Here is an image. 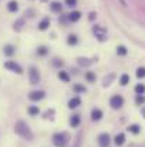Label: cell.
Returning <instances> with one entry per match:
<instances>
[{"label": "cell", "instance_id": "cell-1", "mask_svg": "<svg viewBox=\"0 0 145 147\" xmlns=\"http://www.w3.org/2000/svg\"><path fill=\"white\" fill-rule=\"evenodd\" d=\"M14 131H16L20 137H23V138H26V140H33V137H34V134H33V131L30 130V127H29L24 121H22V120L16 123Z\"/></svg>", "mask_w": 145, "mask_h": 147}, {"label": "cell", "instance_id": "cell-2", "mask_svg": "<svg viewBox=\"0 0 145 147\" xmlns=\"http://www.w3.org/2000/svg\"><path fill=\"white\" fill-rule=\"evenodd\" d=\"M68 140H70V136H68L66 131H63V133H56V134L53 136V144L57 146V147H64V146L68 143Z\"/></svg>", "mask_w": 145, "mask_h": 147}, {"label": "cell", "instance_id": "cell-3", "mask_svg": "<svg viewBox=\"0 0 145 147\" xmlns=\"http://www.w3.org/2000/svg\"><path fill=\"white\" fill-rule=\"evenodd\" d=\"M122 104H124V99H122L119 94H115V96H112V97L110 99V106H111L112 109H121Z\"/></svg>", "mask_w": 145, "mask_h": 147}, {"label": "cell", "instance_id": "cell-4", "mask_svg": "<svg viewBox=\"0 0 145 147\" xmlns=\"http://www.w3.org/2000/svg\"><path fill=\"white\" fill-rule=\"evenodd\" d=\"M93 33L95 34V37L100 40V42H105L107 40V33L104 29H101L100 26H94L93 27Z\"/></svg>", "mask_w": 145, "mask_h": 147}, {"label": "cell", "instance_id": "cell-5", "mask_svg": "<svg viewBox=\"0 0 145 147\" xmlns=\"http://www.w3.org/2000/svg\"><path fill=\"white\" fill-rule=\"evenodd\" d=\"M5 67L9 69V70H12V72H16L17 74H22V73H23V69L20 67V64H17L16 62H12V60H10V62H6V63H5Z\"/></svg>", "mask_w": 145, "mask_h": 147}, {"label": "cell", "instance_id": "cell-6", "mask_svg": "<svg viewBox=\"0 0 145 147\" xmlns=\"http://www.w3.org/2000/svg\"><path fill=\"white\" fill-rule=\"evenodd\" d=\"M29 77H30V83H31V84H37V83L40 81V74H39V70H37L36 67H30Z\"/></svg>", "mask_w": 145, "mask_h": 147}, {"label": "cell", "instance_id": "cell-7", "mask_svg": "<svg viewBox=\"0 0 145 147\" xmlns=\"http://www.w3.org/2000/svg\"><path fill=\"white\" fill-rule=\"evenodd\" d=\"M110 141H111V138H110V136L107 133H101L98 136V144H100V147H108Z\"/></svg>", "mask_w": 145, "mask_h": 147}, {"label": "cell", "instance_id": "cell-8", "mask_svg": "<svg viewBox=\"0 0 145 147\" xmlns=\"http://www.w3.org/2000/svg\"><path fill=\"white\" fill-rule=\"evenodd\" d=\"M44 96H46V93H44L43 90H34V91H31V93L29 94V99L33 100V101H39V100L44 99Z\"/></svg>", "mask_w": 145, "mask_h": 147}, {"label": "cell", "instance_id": "cell-9", "mask_svg": "<svg viewBox=\"0 0 145 147\" xmlns=\"http://www.w3.org/2000/svg\"><path fill=\"white\" fill-rule=\"evenodd\" d=\"M101 117H102V111L100 109H93L91 110V120L98 121V120H101Z\"/></svg>", "mask_w": 145, "mask_h": 147}, {"label": "cell", "instance_id": "cell-10", "mask_svg": "<svg viewBox=\"0 0 145 147\" xmlns=\"http://www.w3.org/2000/svg\"><path fill=\"white\" fill-rule=\"evenodd\" d=\"M81 104V99L80 97H73V99H70V101H68V107L70 109H75V107H78Z\"/></svg>", "mask_w": 145, "mask_h": 147}, {"label": "cell", "instance_id": "cell-11", "mask_svg": "<svg viewBox=\"0 0 145 147\" xmlns=\"http://www.w3.org/2000/svg\"><path fill=\"white\" fill-rule=\"evenodd\" d=\"M114 143H115L117 146H122V144L125 143V134H124V133H118V134L115 136V138H114Z\"/></svg>", "mask_w": 145, "mask_h": 147}, {"label": "cell", "instance_id": "cell-12", "mask_svg": "<svg viewBox=\"0 0 145 147\" xmlns=\"http://www.w3.org/2000/svg\"><path fill=\"white\" fill-rule=\"evenodd\" d=\"M80 19H81V13L77 12V10H74V12H71V13L68 15V20H70V22H78Z\"/></svg>", "mask_w": 145, "mask_h": 147}, {"label": "cell", "instance_id": "cell-13", "mask_svg": "<svg viewBox=\"0 0 145 147\" xmlns=\"http://www.w3.org/2000/svg\"><path fill=\"white\" fill-rule=\"evenodd\" d=\"M77 62H78V64H80V66H90V64H93V63L95 62V59L88 60V59H84V57H78V59H77Z\"/></svg>", "mask_w": 145, "mask_h": 147}, {"label": "cell", "instance_id": "cell-14", "mask_svg": "<svg viewBox=\"0 0 145 147\" xmlns=\"http://www.w3.org/2000/svg\"><path fill=\"white\" fill-rule=\"evenodd\" d=\"M49 26H50V19H49V17H44V19L39 23V30H46Z\"/></svg>", "mask_w": 145, "mask_h": 147}, {"label": "cell", "instance_id": "cell-15", "mask_svg": "<svg viewBox=\"0 0 145 147\" xmlns=\"http://www.w3.org/2000/svg\"><path fill=\"white\" fill-rule=\"evenodd\" d=\"M78 124H80V116H78V114L71 116V119H70V126H71V127H78Z\"/></svg>", "mask_w": 145, "mask_h": 147}, {"label": "cell", "instance_id": "cell-16", "mask_svg": "<svg viewBox=\"0 0 145 147\" xmlns=\"http://www.w3.org/2000/svg\"><path fill=\"white\" fill-rule=\"evenodd\" d=\"M7 9H9V12H17L19 10V5H17L16 0H12V2L7 3Z\"/></svg>", "mask_w": 145, "mask_h": 147}, {"label": "cell", "instance_id": "cell-17", "mask_svg": "<svg viewBox=\"0 0 145 147\" xmlns=\"http://www.w3.org/2000/svg\"><path fill=\"white\" fill-rule=\"evenodd\" d=\"M67 43H68L70 46H75V44L78 43V37H77L75 34H68V37H67Z\"/></svg>", "mask_w": 145, "mask_h": 147}, {"label": "cell", "instance_id": "cell-18", "mask_svg": "<svg viewBox=\"0 0 145 147\" xmlns=\"http://www.w3.org/2000/svg\"><path fill=\"white\" fill-rule=\"evenodd\" d=\"M58 79L60 80H63V81H66V83H68L70 81V76L67 74V72H58Z\"/></svg>", "mask_w": 145, "mask_h": 147}, {"label": "cell", "instance_id": "cell-19", "mask_svg": "<svg viewBox=\"0 0 145 147\" xmlns=\"http://www.w3.org/2000/svg\"><path fill=\"white\" fill-rule=\"evenodd\" d=\"M27 111H29V114H30V116H37V114L40 113V109H39L37 106H30Z\"/></svg>", "mask_w": 145, "mask_h": 147}, {"label": "cell", "instance_id": "cell-20", "mask_svg": "<svg viewBox=\"0 0 145 147\" xmlns=\"http://www.w3.org/2000/svg\"><path fill=\"white\" fill-rule=\"evenodd\" d=\"M13 53H14V47H13L12 44L5 46V54H6V56H13Z\"/></svg>", "mask_w": 145, "mask_h": 147}, {"label": "cell", "instance_id": "cell-21", "mask_svg": "<svg viewBox=\"0 0 145 147\" xmlns=\"http://www.w3.org/2000/svg\"><path fill=\"white\" fill-rule=\"evenodd\" d=\"M128 130H129L132 134H138V133L141 131V127H139L138 124H131V126L128 127Z\"/></svg>", "mask_w": 145, "mask_h": 147}, {"label": "cell", "instance_id": "cell-22", "mask_svg": "<svg viewBox=\"0 0 145 147\" xmlns=\"http://www.w3.org/2000/svg\"><path fill=\"white\" fill-rule=\"evenodd\" d=\"M61 3H58V2H53L51 3V10L53 12H61Z\"/></svg>", "mask_w": 145, "mask_h": 147}, {"label": "cell", "instance_id": "cell-23", "mask_svg": "<svg viewBox=\"0 0 145 147\" xmlns=\"http://www.w3.org/2000/svg\"><path fill=\"white\" fill-rule=\"evenodd\" d=\"M119 83H121V86H127L129 83V76L128 74H122L121 79H119Z\"/></svg>", "mask_w": 145, "mask_h": 147}, {"label": "cell", "instance_id": "cell-24", "mask_svg": "<svg viewBox=\"0 0 145 147\" xmlns=\"http://www.w3.org/2000/svg\"><path fill=\"white\" fill-rule=\"evenodd\" d=\"M135 93H136V94H144V93H145V86L141 84V83L136 84V86H135Z\"/></svg>", "mask_w": 145, "mask_h": 147}, {"label": "cell", "instance_id": "cell-25", "mask_svg": "<svg viewBox=\"0 0 145 147\" xmlns=\"http://www.w3.org/2000/svg\"><path fill=\"white\" fill-rule=\"evenodd\" d=\"M47 53H49V49H47L46 46H41V47L37 49V54H39V56H46Z\"/></svg>", "mask_w": 145, "mask_h": 147}, {"label": "cell", "instance_id": "cell-26", "mask_svg": "<svg viewBox=\"0 0 145 147\" xmlns=\"http://www.w3.org/2000/svg\"><path fill=\"white\" fill-rule=\"evenodd\" d=\"M127 52H128V50H127L125 46H118V47H117V53H118L119 56H125Z\"/></svg>", "mask_w": 145, "mask_h": 147}, {"label": "cell", "instance_id": "cell-27", "mask_svg": "<svg viewBox=\"0 0 145 147\" xmlns=\"http://www.w3.org/2000/svg\"><path fill=\"white\" fill-rule=\"evenodd\" d=\"M85 79H87L90 83H93V81H95V74H94L93 72H87V73H85Z\"/></svg>", "mask_w": 145, "mask_h": 147}, {"label": "cell", "instance_id": "cell-28", "mask_svg": "<svg viewBox=\"0 0 145 147\" xmlns=\"http://www.w3.org/2000/svg\"><path fill=\"white\" fill-rule=\"evenodd\" d=\"M74 91H77V93H85L87 91V89L84 87V86H80V84H74Z\"/></svg>", "mask_w": 145, "mask_h": 147}, {"label": "cell", "instance_id": "cell-29", "mask_svg": "<svg viewBox=\"0 0 145 147\" xmlns=\"http://www.w3.org/2000/svg\"><path fill=\"white\" fill-rule=\"evenodd\" d=\"M136 77H138V79L145 77V69H144V67H139V69L136 70Z\"/></svg>", "mask_w": 145, "mask_h": 147}, {"label": "cell", "instance_id": "cell-30", "mask_svg": "<svg viewBox=\"0 0 145 147\" xmlns=\"http://www.w3.org/2000/svg\"><path fill=\"white\" fill-rule=\"evenodd\" d=\"M144 101H145V97H144V96H141V94H138V96H136V99H135V103H136L138 106H141Z\"/></svg>", "mask_w": 145, "mask_h": 147}, {"label": "cell", "instance_id": "cell-31", "mask_svg": "<svg viewBox=\"0 0 145 147\" xmlns=\"http://www.w3.org/2000/svg\"><path fill=\"white\" fill-rule=\"evenodd\" d=\"M66 5L67 6H75L77 5V0H66Z\"/></svg>", "mask_w": 145, "mask_h": 147}, {"label": "cell", "instance_id": "cell-32", "mask_svg": "<svg viewBox=\"0 0 145 147\" xmlns=\"http://www.w3.org/2000/svg\"><path fill=\"white\" fill-rule=\"evenodd\" d=\"M94 17H95V13H94V12H91V13H90V16H88V19H90V20H94Z\"/></svg>", "mask_w": 145, "mask_h": 147}, {"label": "cell", "instance_id": "cell-33", "mask_svg": "<svg viewBox=\"0 0 145 147\" xmlns=\"http://www.w3.org/2000/svg\"><path fill=\"white\" fill-rule=\"evenodd\" d=\"M54 64L56 66H60V64L63 66V62H58V59H54Z\"/></svg>", "mask_w": 145, "mask_h": 147}, {"label": "cell", "instance_id": "cell-34", "mask_svg": "<svg viewBox=\"0 0 145 147\" xmlns=\"http://www.w3.org/2000/svg\"><path fill=\"white\" fill-rule=\"evenodd\" d=\"M142 114H144V116H145V110H142Z\"/></svg>", "mask_w": 145, "mask_h": 147}]
</instances>
